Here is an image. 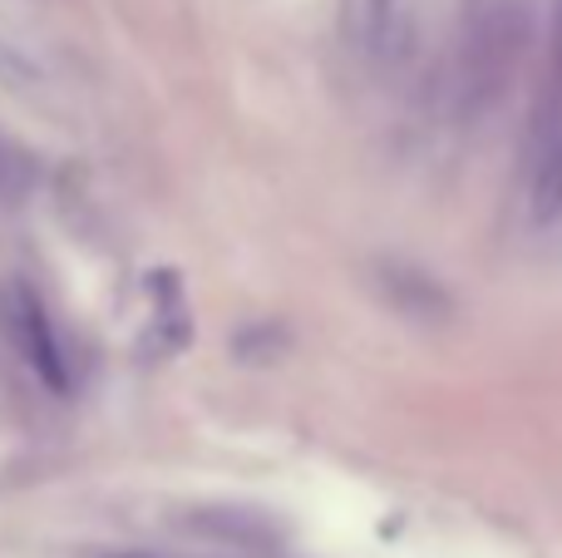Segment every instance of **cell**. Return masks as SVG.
I'll return each mask as SVG.
<instances>
[{"label": "cell", "instance_id": "1", "mask_svg": "<svg viewBox=\"0 0 562 558\" xmlns=\"http://www.w3.org/2000/svg\"><path fill=\"white\" fill-rule=\"evenodd\" d=\"M0 316H5V332H10V342L20 346V356H25L30 371H35L49 391H69L65 346H59L45 302H40L25 282H10L5 297H0Z\"/></svg>", "mask_w": 562, "mask_h": 558}, {"label": "cell", "instance_id": "2", "mask_svg": "<svg viewBox=\"0 0 562 558\" xmlns=\"http://www.w3.org/2000/svg\"><path fill=\"white\" fill-rule=\"evenodd\" d=\"M528 213L533 223H553L562 213V99L538 114L528 138Z\"/></svg>", "mask_w": 562, "mask_h": 558}, {"label": "cell", "instance_id": "3", "mask_svg": "<svg viewBox=\"0 0 562 558\" xmlns=\"http://www.w3.org/2000/svg\"><path fill=\"white\" fill-rule=\"evenodd\" d=\"M356 10H360V30H366V35H380V30H385L390 0H356Z\"/></svg>", "mask_w": 562, "mask_h": 558}, {"label": "cell", "instance_id": "4", "mask_svg": "<svg viewBox=\"0 0 562 558\" xmlns=\"http://www.w3.org/2000/svg\"><path fill=\"white\" fill-rule=\"evenodd\" d=\"M558 75H562V0H558Z\"/></svg>", "mask_w": 562, "mask_h": 558}, {"label": "cell", "instance_id": "5", "mask_svg": "<svg viewBox=\"0 0 562 558\" xmlns=\"http://www.w3.org/2000/svg\"><path fill=\"white\" fill-rule=\"evenodd\" d=\"M109 558H158V554H109Z\"/></svg>", "mask_w": 562, "mask_h": 558}]
</instances>
